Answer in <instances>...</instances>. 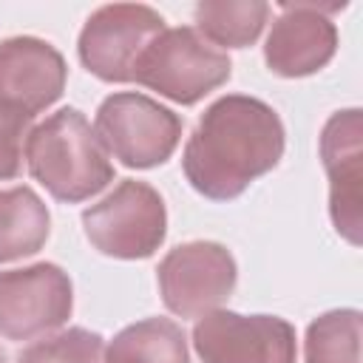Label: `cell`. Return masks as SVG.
Instances as JSON below:
<instances>
[{
	"instance_id": "6da1fadb",
	"label": "cell",
	"mask_w": 363,
	"mask_h": 363,
	"mask_svg": "<svg viewBox=\"0 0 363 363\" xmlns=\"http://www.w3.org/2000/svg\"><path fill=\"white\" fill-rule=\"evenodd\" d=\"M281 153L284 125L278 113L255 96L227 94L201 113L184 145L182 167L201 196L230 201L269 173Z\"/></svg>"
},
{
	"instance_id": "7a4b0ae2",
	"label": "cell",
	"mask_w": 363,
	"mask_h": 363,
	"mask_svg": "<svg viewBox=\"0 0 363 363\" xmlns=\"http://www.w3.org/2000/svg\"><path fill=\"white\" fill-rule=\"evenodd\" d=\"M26 162L28 173L65 204L85 201L113 182L108 150L77 108H60L31 128Z\"/></svg>"
},
{
	"instance_id": "3957f363",
	"label": "cell",
	"mask_w": 363,
	"mask_h": 363,
	"mask_svg": "<svg viewBox=\"0 0 363 363\" xmlns=\"http://www.w3.org/2000/svg\"><path fill=\"white\" fill-rule=\"evenodd\" d=\"M230 57L196 28H164L139 57L133 79L162 96L193 105L230 79Z\"/></svg>"
},
{
	"instance_id": "277c9868",
	"label": "cell",
	"mask_w": 363,
	"mask_h": 363,
	"mask_svg": "<svg viewBox=\"0 0 363 363\" xmlns=\"http://www.w3.org/2000/svg\"><path fill=\"white\" fill-rule=\"evenodd\" d=\"M82 227L102 255L136 261L153 255L164 241L167 213L150 184L125 179L113 193L82 213Z\"/></svg>"
},
{
	"instance_id": "5b68a950",
	"label": "cell",
	"mask_w": 363,
	"mask_h": 363,
	"mask_svg": "<svg viewBox=\"0 0 363 363\" xmlns=\"http://www.w3.org/2000/svg\"><path fill=\"white\" fill-rule=\"evenodd\" d=\"M94 133L122 164L156 167L173 156L182 136V119L145 94L122 91L99 105Z\"/></svg>"
},
{
	"instance_id": "8992f818",
	"label": "cell",
	"mask_w": 363,
	"mask_h": 363,
	"mask_svg": "<svg viewBox=\"0 0 363 363\" xmlns=\"http://www.w3.org/2000/svg\"><path fill=\"white\" fill-rule=\"evenodd\" d=\"M162 31L164 20L150 6H102L88 17L79 34V60L102 82H133L139 57Z\"/></svg>"
},
{
	"instance_id": "52a82bcc",
	"label": "cell",
	"mask_w": 363,
	"mask_h": 363,
	"mask_svg": "<svg viewBox=\"0 0 363 363\" xmlns=\"http://www.w3.org/2000/svg\"><path fill=\"white\" fill-rule=\"evenodd\" d=\"M159 292L179 318H199L218 309L235 289V258L216 241H190L170 250L159 264Z\"/></svg>"
},
{
	"instance_id": "ba28073f",
	"label": "cell",
	"mask_w": 363,
	"mask_h": 363,
	"mask_svg": "<svg viewBox=\"0 0 363 363\" xmlns=\"http://www.w3.org/2000/svg\"><path fill=\"white\" fill-rule=\"evenodd\" d=\"M193 346L204 363H295V329L278 315H238L213 309L193 326Z\"/></svg>"
},
{
	"instance_id": "9c48e42d",
	"label": "cell",
	"mask_w": 363,
	"mask_h": 363,
	"mask_svg": "<svg viewBox=\"0 0 363 363\" xmlns=\"http://www.w3.org/2000/svg\"><path fill=\"white\" fill-rule=\"evenodd\" d=\"M74 309L68 272L57 264H31L0 272V335L31 340L62 326Z\"/></svg>"
},
{
	"instance_id": "30bf717a",
	"label": "cell",
	"mask_w": 363,
	"mask_h": 363,
	"mask_svg": "<svg viewBox=\"0 0 363 363\" xmlns=\"http://www.w3.org/2000/svg\"><path fill=\"white\" fill-rule=\"evenodd\" d=\"M320 159L329 173V210L337 233L360 244L363 230V116L337 111L320 133Z\"/></svg>"
},
{
	"instance_id": "8fae6325",
	"label": "cell",
	"mask_w": 363,
	"mask_h": 363,
	"mask_svg": "<svg viewBox=\"0 0 363 363\" xmlns=\"http://www.w3.org/2000/svg\"><path fill=\"white\" fill-rule=\"evenodd\" d=\"M340 6L284 3L264 45L269 71L278 77H306L320 71L337 48V28L329 17Z\"/></svg>"
},
{
	"instance_id": "7c38bea8",
	"label": "cell",
	"mask_w": 363,
	"mask_h": 363,
	"mask_svg": "<svg viewBox=\"0 0 363 363\" xmlns=\"http://www.w3.org/2000/svg\"><path fill=\"white\" fill-rule=\"evenodd\" d=\"M62 54L37 37H11L0 43V105L37 116L62 96L65 88Z\"/></svg>"
},
{
	"instance_id": "4fadbf2b",
	"label": "cell",
	"mask_w": 363,
	"mask_h": 363,
	"mask_svg": "<svg viewBox=\"0 0 363 363\" xmlns=\"http://www.w3.org/2000/svg\"><path fill=\"white\" fill-rule=\"evenodd\" d=\"M48 230V210L31 187L20 184L0 190V264L43 250Z\"/></svg>"
},
{
	"instance_id": "5bb4252c",
	"label": "cell",
	"mask_w": 363,
	"mask_h": 363,
	"mask_svg": "<svg viewBox=\"0 0 363 363\" xmlns=\"http://www.w3.org/2000/svg\"><path fill=\"white\" fill-rule=\"evenodd\" d=\"M105 363H187L184 329L167 318L130 323L111 340Z\"/></svg>"
},
{
	"instance_id": "9a60e30c",
	"label": "cell",
	"mask_w": 363,
	"mask_h": 363,
	"mask_svg": "<svg viewBox=\"0 0 363 363\" xmlns=\"http://www.w3.org/2000/svg\"><path fill=\"white\" fill-rule=\"evenodd\" d=\"M193 17L199 26L196 31L204 40L227 48H244L258 40L269 17V6L261 0H207L196 6Z\"/></svg>"
},
{
	"instance_id": "2e32d148",
	"label": "cell",
	"mask_w": 363,
	"mask_h": 363,
	"mask_svg": "<svg viewBox=\"0 0 363 363\" xmlns=\"http://www.w3.org/2000/svg\"><path fill=\"white\" fill-rule=\"evenodd\" d=\"M363 320L357 309H335L306 329V363H360Z\"/></svg>"
},
{
	"instance_id": "e0dca14e",
	"label": "cell",
	"mask_w": 363,
	"mask_h": 363,
	"mask_svg": "<svg viewBox=\"0 0 363 363\" xmlns=\"http://www.w3.org/2000/svg\"><path fill=\"white\" fill-rule=\"evenodd\" d=\"M102 337L82 326L57 332L26 346L17 354V363H102Z\"/></svg>"
},
{
	"instance_id": "ac0fdd59",
	"label": "cell",
	"mask_w": 363,
	"mask_h": 363,
	"mask_svg": "<svg viewBox=\"0 0 363 363\" xmlns=\"http://www.w3.org/2000/svg\"><path fill=\"white\" fill-rule=\"evenodd\" d=\"M31 116L0 105V182L20 176L23 170V150L31 133Z\"/></svg>"
},
{
	"instance_id": "d6986e66",
	"label": "cell",
	"mask_w": 363,
	"mask_h": 363,
	"mask_svg": "<svg viewBox=\"0 0 363 363\" xmlns=\"http://www.w3.org/2000/svg\"><path fill=\"white\" fill-rule=\"evenodd\" d=\"M0 363H6V352L3 349H0Z\"/></svg>"
}]
</instances>
